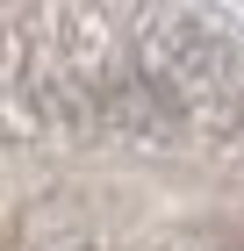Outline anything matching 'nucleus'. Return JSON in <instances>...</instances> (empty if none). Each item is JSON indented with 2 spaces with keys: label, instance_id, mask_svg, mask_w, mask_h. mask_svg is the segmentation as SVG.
<instances>
[]
</instances>
